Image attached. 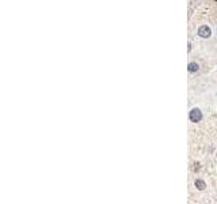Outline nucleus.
I'll list each match as a JSON object with an SVG mask.
<instances>
[{
  "mask_svg": "<svg viewBox=\"0 0 217 204\" xmlns=\"http://www.w3.org/2000/svg\"><path fill=\"white\" fill-rule=\"evenodd\" d=\"M189 119L191 123H200L201 120H202V112L198 108L191 109L189 113Z\"/></svg>",
  "mask_w": 217,
  "mask_h": 204,
  "instance_id": "1",
  "label": "nucleus"
},
{
  "mask_svg": "<svg viewBox=\"0 0 217 204\" xmlns=\"http://www.w3.org/2000/svg\"><path fill=\"white\" fill-rule=\"evenodd\" d=\"M194 184H195V188H198L200 191H204V189L206 188L205 181H202V180H200V178H198V180H195Z\"/></svg>",
  "mask_w": 217,
  "mask_h": 204,
  "instance_id": "3",
  "label": "nucleus"
},
{
  "mask_svg": "<svg viewBox=\"0 0 217 204\" xmlns=\"http://www.w3.org/2000/svg\"><path fill=\"white\" fill-rule=\"evenodd\" d=\"M198 35L200 37H202V38H209L212 35V30L209 26H206V25H204V26H201L200 29H198Z\"/></svg>",
  "mask_w": 217,
  "mask_h": 204,
  "instance_id": "2",
  "label": "nucleus"
},
{
  "mask_svg": "<svg viewBox=\"0 0 217 204\" xmlns=\"http://www.w3.org/2000/svg\"><path fill=\"white\" fill-rule=\"evenodd\" d=\"M187 69H189V72H197L200 69V65L197 63H190L189 65H187Z\"/></svg>",
  "mask_w": 217,
  "mask_h": 204,
  "instance_id": "4",
  "label": "nucleus"
}]
</instances>
